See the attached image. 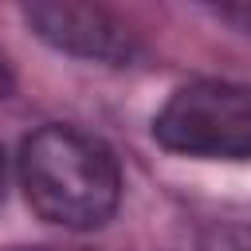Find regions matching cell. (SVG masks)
Here are the masks:
<instances>
[{
	"instance_id": "1",
	"label": "cell",
	"mask_w": 251,
	"mask_h": 251,
	"mask_svg": "<svg viewBox=\"0 0 251 251\" xmlns=\"http://www.w3.org/2000/svg\"><path fill=\"white\" fill-rule=\"evenodd\" d=\"M20 188L35 216L47 224L86 231L102 227L122 200V173L106 141L82 133L75 126H39L24 137L20 157Z\"/></svg>"
},
{
	"instance_id": "2",
	"label": "cell",
	"mask_w": 251,
	"mask_h": 251,
	"mask_svg": "<svg viewBox=\"0 0 251 251\" xmlns=\"http://www.w3.org/2000/svg\"><path fill=\"white\" fill-rule=\"evenodd\" d=\"M153 137L169 153L204 161H247L251 157V86L200 78L161 106Z\"/></svg>"
},
{
	"instance_id": "3",
	"label": "cell",
	"mask_w": 251,
	"mask_h": 251,
	"mask_svg": "<svg viewBox=\"0 0 251 251\" xmlns=\"http://www.w3.org/2000/svg\"><path fill=\"white\" fill-rule=\"evenodd\" d=\"M20 8L31 31L55 51L118 63V67L137 55L129 27L114 12H106L98 0H20Z\"/></svg>"
},
{
	"instance_id": "4",
	"label": "cell",
	"mask_w": 251,
	"mask_h": 251,
	"mask_svg": "<svg viewBox=\"0 0 251 251\" xmlns=\"http://www.w3.org/2000/svg\"><path fill=\"white\" fill-rule=\"evenodd\" d=\"M196 251H251V224H235V220H224V224H212Z\"/></svg>"
},
{
	"instance_id": "5",
	"label": "cell",
	"mask_w": 251,
	"mask_h": 251,
	"mask_svg": "<svg viewBox=\"0 0 251 251\" xmlns=\"http://www.w3.org/2000/svg\"><path fill=\"white\" fill-rule=\"evenodd\" d=\"M212 16H220L224 24H231L235 31L251 35V0H200Z\"/></svg>"
},
{
	"instance_id": "6",
	"label": "cell",
	"mask_w": 251,
	"mask_h": 251,
	"mask_svg": "<svg viewBox=\"0 0 251 251\" xmlns=\"http://www.w3.org/2000/svg\"><path fill=\"white\" fill-rule=\"evenodd\" d=\"M12 94V71H8V63L0 59V98H8Z\"/></svg>"
},
{
	"instance_id": "7",
	"label": "cell",
	"mask_w": 251,
	"mask_h": 251,
	"mask_svg": "<svg viewBox=\"0 0 251 251\" xmlns=\"http://www.w3.org/2000/svg\"><path fill=\"white\" fill-rule=\"evenodd\" d=\"M4 192H8V165H4V153H0V204H4Z\"/></svg>"
}]
</instances>
